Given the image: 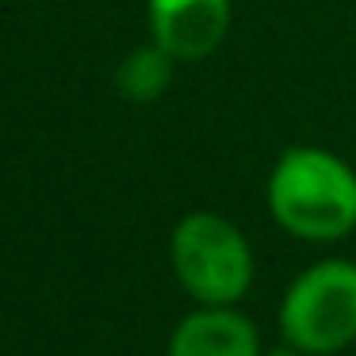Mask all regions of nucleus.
I'll return each instance as SVG.
<instances>
[{"label":"nucleus","instance_id":"nucleus-5","mask_svg":"<svg viewBox=\"0 0 356 356\" xmlns=\"http://www.w3.org/2000/svg\"><path fill=\"white\" fill-rule=\"evenodd\" d=\"M169 356H257V330L226 307L195 310L177 325Z\"/></svg>","mask_w":356,"mask_h":356},{"label":"nucleus","instance_id":"nucleus-3","mask_svg":"<svg viewBox=\"0 0 356 356\" xmlns=\"http://www.w3.org/2000/svg\"><path fill=\"white\" fill-rule=\"evenodd\" d=\"M280 330L302 353H337L356 337V264L318 261L287 287Z\"/></svg>","mask_w":356,"mask_h":356},{"label":"nucleus","instance_id":"nucleus-7","mask_svg":"<svg viewBox=\"0 0 356 356\" xmlns=\"http://www.w3.org/2000/svg\"><path fill=\"white\" fill-rule=\"evenodd\" d=\"M272 356H299V353H287V348H280V353H272Z\"/></svg>","mask_w":356,"mask_h":356},{"label":"nucleus","instance_id":"nucleus-4","mask_svg":"<svg viewBox=\"0 0 356 356\" xmlns=\"http://www.w3.org/2000/svg\"><path fill=\"white\" fill-rule=\"evenodd\" d=\"M234 0H146L149 42L177 62H203L230 35Z\"/></svg>","mask_w":356,"mask_h":356},{"label":"nucleus","instance_id":"nucleus-2","mask_svg":"<svg viewBox=\"0 0 356 356\" xmlns=\"http://www.w3.org/2000/svg\"><path fill=\"white\" fill-rule=\"evenodd\" d=\"M172 268L192 299L207 307L238 302L253 284V253L241 230L222 215L192 211L172 230Z\"/></svg>","mask_w":356,"mask_h":356},{"label":"nucleus","instance_id":"nucleus-6","mask_svg":"<svg viewBox=\"0 0 356 356\" xmlns=\"http://www.w3.org/2000/svg\"><path fill=\"white\" fill-rule=\"evenodd\" d=\"M172 65H177V58L165 54L157 42H146V47L131 50L115 70L119 96L131 104H154L172 85Z\"/></svg>","mask_w":356,"mask_h":356},{"label":"nucleus","instance_id":"nucleus-1","mask_svg":"<svg viewBox=\"0 0 356 356\" xmlns=\"http://www.w3.org/2000/svg\"><path fill=\"white\" fill-rule=\"evenodd\" d=\"M268 211L302 241H337L356 226V172L318 146H291L268 177Z\"/></svg>","mask_w":356,"mask_h":356}]
</instances>
